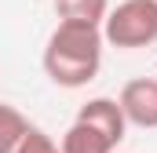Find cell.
Returning a JSON list of instances; mask_svg holds the SVG:
<instances>
[{
  "instance_id": "obj_1",
  "label": "cell",
  "mask_w": 157,
  "mask_h": 153,
  "mask_svg": "<svg viewBox=\"0 0 157 153\" xmlns=\"http://www.w3.org/2000/svg\"><path fill=\"white\" fill-rule=\"evenodd\" d=\"M102 26L59 22L44 47V73L59 88H84L99 76L102 66Z\"/></svg>"
},
{
  "instance_id": "obj_2",
  "label": "cell",
  "mask_w": 157,
  "mask_h": 153,
  "mask_svg": "<svg viewBox=\"0 0 157 153\" xmlns=\"http://www.w3.org/2000/svg\"><path fill=\"white\" fill-rule=\"evenodd\" d=\"M102 40L121 51L157 44V0H121L102 18Z\"/></svg>"
},
{
  "instance_id": "obj_3",
  "label": "cell",
  "mask_w": 157,
  "mask_h": 153,
  "mask_svg": "<svg viewBox=\"0 0 157 153\" xmlns=\"http://www.w3.org/2000/svg\"><path fill=\"white\" fill-rule=\"evenodd\" d=\"M124 120L135 124V128H157V76H135L121 88L117 95Z\"/></svg>"
},
{
  "instance_id": "obj_4",
  "label": "cell",
  "mask_w": 157,
  "mask_h": 153,
  "mask_svg": "<svg viewBox=\"0 0 157 153\" xmlns=\"http://www.w3.org/2000/svg\"><path fill=\"white\" fill-rule=\"evenodd\" d=\"M77 120L84 124H91L99 135H106L113 146L124 142V131H128V120H124V110H121L117 99H88L84 106H80Z\"/></svg>"
},
{
  "instance_id": "obj_5",
  "label": "cell",
  "mask_w": 157,
  "mask_h": 153,
  "mask_svg": "<svg viewBox=\"0 0 157 153\" xmlns=\"http://www.w3.org/2000/svg\"><path fill=\"white\" fill-rule=\"evenodd\" d=\"M62 153H113L117 146L106 139V135H99L91 124H84V120H73L70 124V131L62 135Z\"/></svg>"
},
{
  "instance_id": "obj_6",
  "label": "cell",
  "mask_w": 157,
  "mask_h": 153,
  "mask_svg": "<svg viewBox=\"0 0 157 153\" xmlns=\"http://www.w3.org/2000/svg\"><path fill=\"white\" fill-rule=\"evenodd\" d=\"M110 11V0H55L59 22H84V26H102Z\"/></svg>"
},
{
  "instance_id": "obj_7",
  "label": "cell",
  "mask_w": 157,
  "mask_h": 153,
  "mask_svg": "<svg viewBox=\"0 0 157 153\" xmlns=\"http://www.w3.org/2000/svg\"><path fill=\"white\" fill-rule=\"evenodd\" d=\"M26 128H29V120H26V117L18 113L15 106L0 102V153H15L18 139L26 135Z\"/></svg>"
},
{
  "instance_id": "obj_8",
  "label": "cell",
  "mask_w": 157,
  "mask_h": 153,
  "mask_svg": "<svg viewBox=\"0 0 157 153\" xmlns=\"http://www.w3.org/2000/svg\"><path fill=\"white\" fill-rule=\"evenodd\" d=\"M15 153H62L59 146H55V139L48 135V131H40V128H26V135L18 139V146H15Z\"/></svg>"
}]
</instances>
